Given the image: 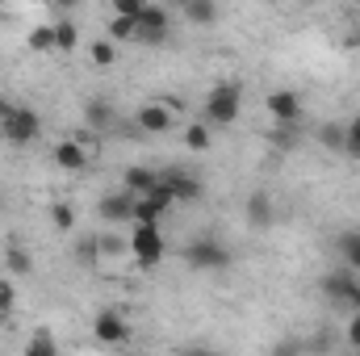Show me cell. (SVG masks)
Masks as SVG:
<instances>
[{
    "instance_id": "8",
    "label": "cell",
    "mask_w": 360,
    "mask_h": 356,
    "mask_svg": "<svg viewBox=\"0 0 360 356\" xmlns=\"http://www.w3.org/2000/svg\"><path fill=\"white\" fill-rule=\"evenodd\" d=\"M160 180H164V189L172 193V201H180V205H193V201L205 197L201 177H193L188 168H168V172H160Z\"/></svg>"
},
{
    "instance_id": "1",
    "label": "cell",
    "mask_w": 360,
    "mask_h": 356,
    "mask_svg": "<svg viewBox=\"0 0 360 356\" xmlns=\"http://www.w3.org/2000/svg\"><path fill=\"white\" fill-rule=\"evenodd\" d=\"M239 113H243V84H239V80H222V84H214V89L205 92L201 122H205L210 130H226V126H235Z\"/></svg>"
},
{
    "instance_id": "6",
    "label": "cell",
    "mask_w": 360,
    "mask_h": 356,
    "mask_svg": "<svg viewBox=\"0 0 360 356\" xmlns=\"http://www.w3.org/2000/svg\"><path fill=\"white\" fill-rule=\"evenodd\" d=\"M319 289H323V298L327 302H335V306H356L360 302V276L352 268H331V272H323V281H319Z\"/></svg>"
},
{
    "instance_id": "32",
    "label": "cell",
    "mask_w": 360,
    "mask_h": 356,
    "mask_svg": "<svg viewBox=\"0 0 360 356\" xmlns=\"http://www.w3.org/2000/svg\"><path fill=\"white\" fill-rule=\"evenodd\" d=\"M323 143L344 151V126H323Z\"/></svg>"
},
{
    "instance_id": "4",
    "label": "cell",
    "mask_w": 360,
    "mask_h": 356,
    "mask_svg": "<svg viewBox=\"0 0 360 356\" xmlns=\"http://www.w3.org/2000/svg\"><path fill=\"white\" fill-rule=\"evenodd\" d=\"M0 134H4L13 147H30V143H38V134H42V117H38L34 109H25V105H13L8 117L0 122Z\"/></svg>"
},
{
    "instance_id": "14",
    "label": "cell",
    "mask_w": 360,
    "mask_h": 356,
    "mask_svg": "<svg viewBox=\"0 0 360 356\" xmlns=\"http://www.w3.org/2000/svg\"><path fill=\"white\" fill-rule=\"evenodd\" d=\"M92 256H96L101 272H117V265H126V260H130V248H126L122 239H113V235H96Z\"/></svg>"
},
{
    "instance_id": "19",
    "label": "cell",
    "mask_w": 360,
    "mask_h": 356,
    "mask_svg": "<svg viewBox=\"0 0 360 356\" xmlns=\"http://www.w3.org/2000/svg\"><path fill=\"white\" fill-rule=\"evenodd\" d=\"M180 143H184V147H188L193 155H205V151L214 147V130H210V126H205V122L197 117V122H188V126H184Z\"/></svg>"
},
{
    "instance_id": "21",
    "label": "cell",
    "mask_w": 360,
    "mask_h": 356,
    "mask_svg": "<svg viewBox=\"0 0 360 356\" xmlns=\"http://www.w3.org/2000/svg\"><path fill=\"white\" fill-rule=\"evenodd\" d=\"M51 25H55V51H59V55H72V51L80 46V25H76L72 17L51 21Z\"/></svg>"
},
{
    "instance_id": "5",
    "label": "cell",
    "mask_w": 360,
    "mask_h": 356,
    "mask_svg": "<svg viewBox=\"0 0 360 356\" xmlns=\"http://www.w3.org/2000/svg\"><path fill=\"white\" fill-rule=\"evenodd\" d=\"M92 340H96L101 348H122V344H130V323H126V314L113 310V306L96 310V314H92Z\"/></svg>"
},
{
    "instance_id": "20",
    "label": "cell",
    "mask_w": 360,
    "mask_h": 356,
    "mask_svg": "<svg viewBox=\"0 0 360 356\" xmlns=\"http://www.w3.org/2000/svg\"><path fill=\"white\" fill-rule=\"evenodd\" d=\"M89 63L96 68V72H109V68L117 63V46H113V42H109L105 34H101V38H92V42H89Z\"/></svg>"
},
{
    "instance_id": "34",
    "label": "cell",
    "mask_w": 360,
    "mask_h": 356,
    "mask_svg": "<svg viewBox=\"0 0 360 356\" xmlns=\"http://www.w3.org/2000/svg\"><path fill=\"white\" fill-rule=\"evenodd\" d=\"M8 109H13V101H8V96H0V122L8 117Z\"/></svg>"
},
{
    "instance_id": "10",
    "label": "cell",
    "mask_w": 360,
    "mask_h": 356,
    "mask_svg": "<svg viewBox=\"0 0 360 356\" xmlns=\"http://www.w3.org/2000/svg\"><path fill=\"white\" fill-rule=\"evenodd\" d=\"M51 164L63 168V172H84L92 164V155H89V147H84V139L72 134V139H59V143L51 147Z\"/></svg>"
},
{
    "instance_id": "22",
    "label": "cell",
    "mask_w": 360,
    "mask_h": 356,
    "mask_svg": "<svg viewBox=\"0 0 360 356\" xmlns=\"http://www.w3.org/2000/svg\"><path fill=\"white\" fill-rule=\"evenodd\" d=\"M105 38H109L113 46H117V42H139V21H134V17H109Z\"/></svg>"
},
{
    "instance_id": "30",
    "label": "cell",
    "mask_w": 360,
    "mask_h": 356,
    "mask_svg": "<svg viewBox=\"0 0 360 356\" xmlns=\"http://www.w3.org/2000/svg\"><path fill=\"white\" fill-rule=\"evenodd\" d=\"M143 8H147V0H113V17H134L139 21Z\"/></svg>"
},
{
    "instance_id": "18",
    "label": "cell",
    "mask_w": 360,
    "mask_h": 356,
    "mask_svg": "<svg viewBox=\"0 0 360 356\" xmlns=\"http://www.w3.org/2000/svg\"><path fill=\"white\" fill-rule=\"evenodd\" d=\"M180 17L193 21V25H214V21L222 17V8H218L214 0H184V4H180Z\"/></svg>"
},
{
    "instance_id": "2",
    "label": "cell",
    "mask_w": 360,
    "mask_h": 356,
    "mask_svg": "<svg viewBox=\"0 0 360 356\" xmlns=\"http://www.w3.org/2000/svg\"><path fill=\"white\" fill-rule=\"evenodd\" d=\"M180 260L193 268V272H226V268L235 265V252L218 239V235H193L184 248H180Z\"/></svg>"
},
{
    "instance_id": "27",
    "label": "cell",
    "mask_w": 360,
    "mask_h": 356,
    "mask_svg": "<svg viewBox=\"0 0 360 356\" xmlns=\"http://www.w3.org/2000/svg\"><path fill=\"white\" fill-rule=\"evenodd\" d=\"M344 155H352V160H360V113L344 126Z\"/></svg>"
},
{
    "instance_id": "17",
    "label": "cell",
    "mask_w": 360,
    "mask_h": 356,
    "mask_svg": "<svg viewBox=\"0 0 360 356\" xmlns=\"http://www.w3.org/2000/svg\"><path fill=\"white\" fill-rule=\"evenodd\" d=\"M4 268H8V276H30V272H34L30 248L17 243V239H8V243H4Z\"/></svg>"
},
{
    "instance_id": "26",
    "label": "cell",
    "mask_w": 360,
    "mask_h": 356,
    "mask_svg": "<svg viewBox=\"0 0 360 356\" xmlns=\"http://www.w3.org/2000/svg\"><path fill=\"white\" fill-rule=\"evenodd\" d=\"M25 46L38 51V55H42V51L51 55V51H55V25H51V21H46V25H34V30L25 34Z\"/></svg>"
},
{
    "instance_id": "12",
    "label": "cell",
    "mask_w": 360,
    "mask_h": 356,
    "mask_svg": "<svg viewBox=\"0 0 360 356\" xmlns=\"http://www.w3.org/2000/svg\"><path fill=\"white\" fill-rule=\"evenodd\" d=\"M117 126V105L109 96H89L84 101V130L89 134H105Z\"/></svg>"
},
{
    "instance_id": "33",
    "label": "cell",
    "mask_w": 360,
    "mask_h": 356,
    "mask_svg": "<svg viewBox=\"0 0 360 356\" xmlns=\"http://www.w3.org/2000/svg\"><path fill=\"white\" fill-rule=\"evenodd\" d=\"M180 356H214L210 348H201V344H188V348H180Z\"/></svg>"
},
{
    "instance_id": "24",
    "label": "cell",
    "mask_w": 360,
    "mask_h": 356,
    "mask_svg": "<svg viewBox=\"0 0 360 356\" xmlns=\"http://www.w3.org/2000/svg\"><path fill=\"white\" fill-rule=\"evenodd\" d=\"M335 248H340V256H344V268H352L360 276V231H344V235L335 239Z\"/></svg>"
},
{
    "instance_id": "31",
    "label": "cell",
    "mask_w": 360,
    "mask_h": 356,
    "mask_svg": "<svg viewBox=\"0 0 360 356\" xmlns=\"http://www.w3.org/2000/svg\"><path fill=\"white\" fill-rule=\"evenodd\" d=\"M344 340H348V344H352V348L360 352V310L352 314V319H348V327H344Z\"/></svg>"
},
{
    "instance_id": "29",
    "label": "cell",
    "mask_w": 360,
    "mask_h": 356,
    "mask_svg": "<svg viewBox=\"0 0 360 356\" xmlns=\"http://www.w3.org/2000/svg\"><path fill=\"white\" fill-rule=\"evenodd\" d=\"M272 356H306V344H302L297 336H281V340L272 344Z\"/></svg>"
},
{
    "instance_id": "28",
    "label": "cell",
    "mask_w": 360,
    "mask_h": 356,
    "mask_svg": "<svg viewBox=\"0 0 360 356\" xmlns=\"http://www.w3.org/2000/svg\"><path fill=\"white\" fill-rule=\"evenodd\" d=\"M13 306H17V281L13 276H0V319L13 314Z\"/></svg>"
},
{
    "instance_id": "9",
    "label": "cell",
    "mask_w": 360,
    "mask_h": 356,
    "mask_svg": "<svg viewBox=\"0 0 360 356\" xmlns=\"http://www.w3.org/2000/svg\"><path fill=\"white\" fill-rule=\"evenodd\" d=\"M168 34H172V13L164 4H147L139 13V42L160 46V42H168Z\"/></svg>"
},
{
    "instance_id": "16",
    "label": "cell",
    "mask_w": 360,
    "mask_h": 356,
    "mask_svg": "<svg viewBox=\"0 0 360 356\" xmlns=\"http://www.w3.org/2000/svg\"><path fill=\"white\" fill-rule=\"evenodd\" d=\"M243 214H248V227L264 231V227H272V218H276V205H272L269 193H252L248 205H243Z\"/></svg>"
},
{
    "instance_id": "3",
    "label": "cell",
    "mask_w": 360,
    "mask_h": 356,
    "mask_svg": "<svg viewBox=\"0 0 360 356\" xmlns=\"http://www.w3.org/2000/svg\"><path fill=\"white\" fill-rule=\"evenodd\" d=\"M126 248H130V265L139 268H160L164 256H168V243H164L160 227H134L126 235Z\"/></svg>"
},
{
    "instance_id": "7",
    "label": "cell",
    "mask_w": 360,
    "mask_h": 356,
    "mask_svg": "<svg viewBox=\"0 0 360 356\" xmlns=\"http://www.w3.org/2000/svg\"><path fill=\"white\" fill-rule=\"evenodd\" d=\"M176 126V113L155 96V101H147V105H139V113H134V130L139 134H147V139H160V134H168Z\"/></svg>"
},
{
    "instance_id": "35",
    "label": "cell",
    "mask_w": 360,
    "mask_h": 356,
    "mask_svg": "<svg viewBox=\"0 0 360 356\" xmlns=\"http://www.w3.org/2000/svg\"><path fill=\"white\" fill-rule=\"evenodd\" d=\"M352 42H356V46H360V30H356V38H352Z\"/></svg>"
},
{
    "instance_id": "23",
    "label": "cell",
    "mask_w": 360,
    "mask_h": 356,
    "mask_svg": "<svg viewBox=\"0 0 360 356\" xmlns=\"http://www.w3.org/2000/svg\"><path fill=\"white\" fill-rule=\"evenodd\" d=\"M21 356H59V340H55V331L38 327V331L25 340V352Z\"/></svg>"
},
{
    "instance_id": "36",
    "label": "cell",
    "mask_w": 360,
    "mask_h": 356,
    "mask_svg": "<svg viewBox=\"0 0 360 356\" xmlns=\"http://www.w3.org/2000/svg\"><path fill=\"white\" fill-rule=\"evenodd\" d=\"M356 310H360V302H356Z\"/></svg>"
},
{
    "instance_id": "25",
    "label": "cell",
    "mask_w": 360,
    "mask_h": 356,
    "mask_svg": "<svg viewBox=\"0 0 360 356\" xmlns=\"http://www.w3.org/2000/svg\"><path fill=\"white\" fill-rule=\"evenodd\" d=\"M46 214H51V227H55L59 235H72V227H76V210H72L68 201H51Z\"/></svg>"
},
{
    "instance_id": "13",
    "label": "cell",
    "mask_w": 360,
    "mask_h": 356,
    "mask_svg": "<svg viewBox=\"0 0 360 356\" xmlns=\"http://www.w3.org/2000/svg\"><path fill=\"white\" fill-rule=\"evenodd\" d=\"M96 214H101V222H113V227H122V222H134V197L130 193H105L101 201H96Z\"/></svg>"
},
{
    "instance_id": "11",
    "label": "cell",
    "mask_w": 360,
    "mask_h": 356,
    "mask_svg": "<svg viewBox=\"0 0 360 356\" xmlns=\"http://www.w3.org/2000/svg\"><path fill=\"white\" fill-rule=\"evenodd\" d=\"M264 109H269V117L276 126H297L302 122V96L293 89H272L269 101H264Z\"/></svg>"
},
{
    "instance_id": "15",
    "label": "cell",
    "mask_w": 360,
    "mask_h": 356,
    "mask_svg": "<svg viewBox=\"0 0 360 356\" xmlns=\"http://www.w3.org/2000/svg\"><path fill=\"white\" fill-rule=\"evenodd\" d=\"M155 184H160V172L147 168V164H130L122 172V193H130V197H147Z\"/></svg>"
}]
</instances>
